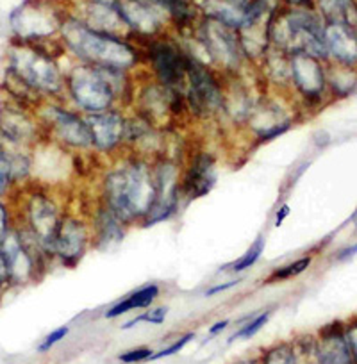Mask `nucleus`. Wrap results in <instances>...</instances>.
<instances>
[{
  "mask_svg": "<svg viewBox=\"0 0 357 364\" xmlns=\"http://www.w3.org/2000/svg\"><path fill=\"white\" fill-rule=\"evenodd\" d=\"M345 339H346V345H348L350 355H352V363L357 364V321L346 325Z\"/></svg>",
  "mask_w": 357,
  "mask_h": 364,
  "instance_id": "nucleus-35",
  "label": "nucleus"
},
{
  "mask_svg": "<svg viewBox=\"0 0 357 364\" xmlns=\"http://www.w3.org/2000/svg\"><path fill=\"white\" fill-rule=\"evenodd\" d=\"M13 166L11 161L0 152V195H4L6 190H8L9 182L13 181Z\"/></svg>",
  "mask_w": 357,
  "mask_h": 364,
  "instance_id": "nucleus-32",
  "label": "nucleus"
},
{
  "mask_svg": "<svg viewBox=\"0 0 357 364\" xmlns=\"http://www.w3.org/2000/svg\"><path fill=\"white\" fill-rule=\"evenodd\" d=\"M293 350H295L297 364H320L316 339L313 338L295 339V341H293Z\"/></svg>",
  "mask_w": 357,
  "mask_h": 364,
  "instance_id": "nucleus-28",
  "label": "nucleus"
},
{
  "mask_svg": "<svg viewBox=\"0 0 357 364\" xmlns=\"http://www.w3.org/2000/svg\"><path fill=\"white\" fill-rule=\"evenodd\" d=\"M9 282V268H8V261H6V255L0 248V286Z\"/></svg>",
  "mask_w": 357,
  "mask_h": 364,
  "instance_id": "nucleus-39",
  "label": "nucleus"
},
{
  "mask_svg": "<svg viewBox=\"0 0 357 364\" xmlns=\"http://www.w3.org/2000/svg\"><path fill=\"white\" fill-rule=\"evenodd\" d=\"M86 122L95 152L113 154L127 145V117L117 107L104 113L86 114Z\"/></svg>",
  "mask_w": 357,
  "mask_h": 364,
  "instance_id": "nucleus-15",
  "label": "nucleus"
},
{
  "mask_svg": "<svg viewBox=\"0 0 357 364\" xmlns=\"http://www.w3.org/2000/svg\"><path fill=\"white\" fill-rule=\"evenodd\" d=\"M238 284H240V279H233V281L222 282V284H216V286H213V288L206 289L204 295H206V296H215V295H218V293L229 291L230 288H236Z\"/></svg>",
  "mask_w": 357,
  "mask_h": 364,
  "instance_id": "nucleus-37",
  "label": "nucleus"
},
{
  "mask_svg": "<svg viewBox=\"0 0 357 364\" xmlns=\"http://www.w3.org/2000/svg\"><path fill=\"white\" fill-rule=\"evenodd\" d=\"M66 91L84 114H97L129 100L132 87L129 72L79 63L66 73Z\"/></svg>",
  "mask_w": 357,
  "mask_h": 364,
  "instance_id": "nucleus-3",
  "label": "nucleus"
},
{
  "mask_svg": "<svg viewBox=\"0 0 357 364\" xmlns=\"http://www.w3.org/2000/svg\"><path fill=\"white\" fill-rule=\"evenodd\" d=\"M92 247V225L80 216H65L55 236L52 257H58L65 266H75L87 248Z\"/></svg>",
  "mask_w": 357,
  "mask_h": 364,
  "instance_id": "nucleus-12",
  "label": "nucleus"
},
{
  "mask_svg": "<svg viewBox=\"0 0 357 364\" xmlns=\"http://www.w3.org/2000/svg\"><path fill=\"white\" fill-rule=\"evenodd\" d=\"M233 364H259V357H247V359H240Z\"/></svg>",
  "mask_w": 357,
  "mask_h": 364,
  "instance_id": "nucleus-44",
  "label": "nucleus"
},
{
  "mask_svg": "<svg viewBox=\"0 0 357 364\" xmlns=\"http://www.w3.org/2000/svg\"><path fill=\"white\" fill-rule=\"evenodd\" d=\"M311 261H313V259H311L309 255H306V257H300L297 259V261L289 262V264L274 269L270 277L266 279V284H272V282H279V281H288V279L297 277V275H300V273H304L307 268H309Z\"/></svg>",
  "mask_w": 357,
  "mask_h": 364,
  "instance_id": "nucleus-26",
  "label": "nucleus"
},
{
  "mask_svg": "<svg viewBox=\"0 0 357 364\" xmlns=\"http://www.w3.org/2000/svg\"><path fill=\"white\" fill-rule=\"evenodd\" d=\"M270 316H272V311H262V313H257L254 318H250L247 323L241 325L240 331L234 332V334L230 336L229 341H236V339H250L252 336L257 334V332L268 323Z\"/></svg>",
  "mask_w": 357,
  "mask_h": 364,
  "instance_id": "nucleus-30",
  "label": "nucleus"
},
{
  "mask_svg": "<svg viewBox=\"0 0 357 364\" xmlns=\"http://www.w3.org/2000/svg\"><path fill=\"white\" fill-rule=\"evenodd\" d=\"M27 216H29V232L36 237L45 254L52 255L55 236L65 215L59 211L58 204L50 197L34 193L27 205Z\"/></svg>",
  "mask_w": 357,
  "mask_h": 364,
  "instance_id": "nucleus-14",
  "label": "nucleus"
},
{
  "mask_svg": "<svg viewBox=\"0 0 357 364\" xmlns=\"http://www.w3.org/2000/svg\"><path fill=\"white\" fill-rule=\"evenodd\" d=\"M353 254H357V245H353V247H348V248H345V250H341V254H339L338 257L345 259V257H350V255H353Z\"/></svg>",
  "mask_w": 357,
  "mask_h": 364,
  "instance_id": "nucleus-43",
  "label": "nucleus"
},
{
  "mask_svg": "<svg viewBox=\"0 0 357 364\" xmlns=\"http://www.w3.org/2000/svg\"><path fill=\"white\" fill-rule=\"evenodd\" d=\"M262 75L275 87H284L292 84V66H289V54L272 47L262 55Z\"/></svg>",
  "mask_w": 357,
  "mask_h": 364,
  "instance_id": "nucleus-22",
  "label": "nucleus"
},
{
  "mask_svg": "<svg viewBox=\"0 0 357 364\" xmlns=\"http://www.w3.org/2000/svg\"><path fill=\"white\" fill-rule=\"evenodd\" d=\"M325 23H348L356 29L357 6L353 0H316Z\"/></svg>",
  "mask_w": 357,
  "mask_h": 364,
  "instance_id": "nucleus-23",
  "label": "nucleus"
},
{
  "mask_svg": "<svg viewBox=\"0 0 357 364\" xmlns=\"http://www.w3.org/2000/svg\"><path fill=\"white\" fill-rule=\"evenodd\" d=\"M198 43L208 54V63L216 72H222L225 75H236L241 68L245 58L243 48H241L240 36L236 31L223 26L218 20H213L206 16L198 23Z\"/></svg>",
  "mask_w": 357,
  "mask_h": 364,
  "instance_id": "nucleus-7",
  "label": "nucleus"
},
{
  "mask_svg": "<svg viewBox=\"0 0 357 364\" xmlns=\"http://www.w3.org/2000/svg\"><path fill=\"white\" fill-rule=\"evenodd\" d=\"M292 66V86L307 102H318L327 90V72L321 59L309 54L289 55Z\"/></svg>",
  "mask_w": 357,
  "mask_h": 364,
  "instance_id": "nucleus-16",
  "label": "nucleus"
},
{
  "mask_svg": "<svg viewBox=\"0 0 357 364\" xmlns=\"http://www.w3.org/2000/svg\"><path fill=\"white\" fill-rule=\"evenodd\" d=\"M288 216H289V205L288 204L281 205V209H279L277 215H275V227H281Z\"/></svg>",
  "mask_w": 357,
  "mask_h": 364,
  "instance_id": "nucleus-40",
  "label": "nucleus"
},
{
  "mask_svg": "<svg viewBox=\"0 0 357 364\" xmlns=\"http://www.w3.org/2000/svg\"><path fill=\"white\" fill-rule=\"evenodd\" d=\"M327 84L334 87L338 95H348L352 87L356 86V75H353L352 68L343 66V68L332 70L331 73H327Z\"/></svg>",
  "mask_w": 357,
  "mask_h": 364,
  "instance_id": "nucleus-27",
  "label": "nucleus"
},
{
  "mask_svg": "<svg viewBox=\"0 0 357 364\" xmlns=\"http://www.w3.org/2000/svg\"><path fill=\"white\" fill-rule=\"evenodd\" d=\"M90 225H92V247L99 248V250H110L114 245L120 243L129 227L104 202H100L99 208L95 209Z\"/></svg>",
  "mask_w": 357,
  "mask_h": 364,
  "instance_id": "nucleus-20",
  "label": "nucleus"
},
{
  "mask_svg": "<svg viewBox=\"0 0 357 364\" xmlns=\"http://www.w3.org/2000/svg\"><path fill=\"white\" fill-rule=\"evenodd\" d=\"M154 161V177H156V202L142 225L150 227L166 222L177 215L181 200V168L170 157H157Z\"/></svg>",
  "mask_w": 357,
  "mask_h": 364,
  "instance_id": "nucleus-10",
  "label": "nucleus"
},
{
  "mask_svg": "<svg viewBox=\"0 0 357 364\" xmlns=\"http://www.w3.org/2000/svg\"><path fill=\"white\" fill-rule=\"evenodd\" d=\"M102 202L127 225L145 222L156 202L154 161L132 154L111 168L104 175Z\"/></svg>",
  "mask_w": 357,
  "mask_h": 364,
  "instance_id": "nucleus-1",
  "label": "nucleus"
},
{
  "mask_svg": "<svg viewBox=\"0 0 357 364\" xmlns=\"http://www.w3.org/2000/svg\"><path fill=\"white\" fill-rule=\"evenodd\" d=\"M216 184V159L211 152L191 154L181 175V197L197 200L206 197Z\"/></svg>",
  "mask_w": 357,
  "mask_h": 364,
  "instance_id": "nucleus-17",
  "label": "nucleus"
},
{
  "mask_svg": "<svg viewBox=\"0 0 357 364\" xmlns=\"http://www.w3.org/2000/svg\"><path fill=\"white\" fill-rule=\"evenodd\" d=\"M168 307H157V309L146 311L145 314H139V321H146L150 325H161L166 320Z\"/></svg>",
  "mask_w": 357,
  "mask_h": 364,
  "instance_id": "nucleus-36",
  "label": "nucleus"
},
{
  "mask_svg": "<svg viewBox=\"0 0 357 364\" xmlns=\"http://www.w3.org/2000/svg\"><path fill=\"white\" fill-rule=\"evenodd\" d=\"M66 16L43 0H27L11 15V26L23 43H38L61 31Z\"/></svg>",
  "mask_w": 357,
  "mask_h": 364,
  "instance_id": "nucleus-9",
  "label": "nucleus"
},
{
  "mask_svg": "<svg viewBox=\"0 0 357 364\" xmlns=\"http://www.w3.org/2000/svg\"><path fill=\"white\" fill-rule=\"evenodd\" d=\"M143 55L150 63L156 82L161 86L178 90L184 93V84H186V63L188 52L183 50L177 43L163 38H152L146 40Z\"/></svg>",
  "mask_w": 357,
  "mask_h": 364,
  "instance_id": "nucleus-8",
  "label": "nucleus"
},
{
  "mask_svg": "<svg viewBox=\"0 0 357 364\" xmlns=\"http://www.w3.org/2000/svg\"><path fill=\"white\" fill-rule=\"evenodd\" d=\"M159 296V286L157 284H149L139 288L138 291L131 293L127 299H124L122 302L114 304L111 309L106 311V318L113 320V318L122 316V314L129 313L132 309H145V307H150L156 299Z\"/></svg>",
  "mask_w": 357,
  "mask_h": 364,
  "instance_id": "nucleus-24",
  "label": "nucleus"
},
{
  "mask_svg": "<svg viewBox=\"0 0 357 364\" xmlns=\"http://www.w3.org/2000/svg\"><path fill=\"white\" fill-rule=\"evenodd\" d=\"M259 364H297L293 343H277L270 348L262 350Z\"/></svg>",
  "mask_w": 357,
  "mask_h": 364,
  "instance_id": "nucleus-25",
  "label": "nucleus"
},
{
  "mask_svg": "<svg viewBox=\"0 0 357 364\" xmlns=\"http://www.w3.org/2000/svg\"><path fill=\"white\" fill-rule=\"evenodd\" d=\"M9 232V223H8V211L2 204H0V243L4 241V237Z\"/></svg>",
  "mask_w": 357,
  "mask_h": 364,
  "instance_id": "nucleus-38",
  "label": "nucleus"
},
{
  "mask_svg": "<svg viewBox=\"0 0 357 364\" xmlns=\"http://www.w3.org/2000/svg\"><path fill=\"white\" fill-rule=\"evenodd\" d=\"M262 252H265V237L259 236L257 240H255V243L252 245V247L248 248V250L245 252V254L241 255L236 262H233V264L229 266V269L234 273L245 272V269H248L250 266H254L255 262L259 261V257H261Z\"/></svg>",
  "mask_w": 357,
  "mask_h": 364,
  "instance_id": "nucleus-29",
  "label": "nucleus"
},
{
  "mask_svg": "<svg viewBox=\"0 0 357 364\" xmlns=\"http://www.w3.org/2000/svg\"><path fill=\"white\" fill-rule=\"evenodd\" d=\"M8 75L23 91L36 95H58L65 90L66 75L59 70L54 55L36 43H20L9 52Z\"/></svg>",
  "mask_w": 357,
  "mask_h": 364,
  "instance_id": "nucleus-5",
  "label": "nucleus"
},
{
  "mask_svg": "<svg viewBox=\"0 0 357 364\" xmlns=\"http://www.w3.org/2000/svg\"><path fill=\"white\" fill-rule=\"evenodd\" d=\"M68 331H70V328L66 327V325H65V327L55 328L54 332H50V334H48L47 338H45V341L41 343L40 346H38V350H40V352H47V350H50L52 346L58 345V343L61 341V339L66 338V334H68Z\"/></svg>",
  "mask_w": 357,
  "mask_h": 364,
  "instance_id": "nucleus-34",
  "label": "nucleus"
},
{
  "mask_svg": "<svg viewBox=\"0 0 357 364\" xmlns=\"http://www.w3.org/2000/svg\"><path fill=\"white\" fill-rule=\"evenodd\" d=\"M0 248L4 252L6 261L9 268V281L16 284H27L33 279H38L41 259L36 257L29 248L23 245L18 232L9 230L4 241L0 243Z\"/></svg>",
  "mask_w": 357,
  "mask_h": 364,
  "instance_id": "nucleus-18",
  "label": "nucleus"
},
{
  "mask_svg": "<svg viewBox=\"0 0 357 364\" xmlns=\"http://www.w3.org/2000/svg\"><path fill=\"white\" fill-rule=\"evenodd\" d=\"M320 364H353L345 339V327L332 323L320 332L316 339Z\"/></svg>",
  "mask_w": 357,
  "mask_h": 364,
  "instance_id": "nucleus-21",
  "label": "nucleus"
},
{
  "mask_svg": "<svg viewBox=\"0 0 357 364\" xmlns=\"http://www.w3.org/2000/svg\"><path fill=\"white\" fill-rule=\"evenodd\" d=\"M152 350L150 348H134V350H129V352H124L118 355V359L125 364H134L139 363V360H149V357L152 355Z\"/></svg>",
  "mask_w": 357,
  "mask_h": 364,
  "instance_id": "nucleus-33",
  "label": "nucleus"
},
{
  "mask_svg": "<svg viewBox=\"0 0 357 364\" xmlns=\"http://www.w3.org/2000/svg\"><path fill=\"white\" fill-rule=\"evenodd\" d=\"M289 8H311L313 0H282Z\"/></svg>",
  "mask_w": 357,
  "mask_h": 364,
  "instance_id": "nucleus-41",
  "label": "nucleus"
},
{
  "mask_svg": "<svg viewBox=\"0 0 357 364\" xmlns=\"http://www.w3.org/2000/svg\"><path fill=\"white\" fill-rule=\"evenodd\" d=\"M327 58L338 65L353 68L357 65V31L348 23H325L324 31Z\"/></svg>",
  "mask_w": 357,
  "mask_h": 364,
  "instance_id": "nucleus-19",
  "label": "nucleus"
},
{
  "mask_svg": "<svg viewBox=\"0 0 357 364\" xmlns=\"http://www.w3.org/2000/svg\"><path fill=\"white\" fill-rule=\"evenodd\" d=\"M117 9L131 34L143 40L157 38L170 22L168 13L156 0H117Z\"/></svg>",
  "mask_w": 357,
  "mask_h": 364,
  "instance_id": "nucleus-11",
  "label": "nucleus"
},
{
  "mask_svg": "<svg viewBox=\"0 0 357 364\" xmlns=\"http://www.w3.org/2000/svg\"><path fill=\"white\" fill-rule=\"evenodd\" d=\"M325 23L320 15L307 8L275 9L268 18V40L272 47L286 54H309L325 59Z\"/></svg>",
  "mask_w": 357,
  "mask_h": 364,
  "instance_id": "nucleus-4",
  "label": "nucleus"
},
{
  "mask_svg": "<svg viewBox=\"0 0 357 364\" xmlns=\"http://www.w3.org/2000/svg\"><path fill=\"white\" fill-rule=\"evenodd\" d=\"M229 327V320H222V321H216L211 328H209V336H216L220 332H223L225 328Z\"/></svg>",
  "mask_w": 357,
  "mask_h": 364,
  "instance_id": "nucleus-42",
  "label": "nucleus"
},
{
  "mask_svg": "<svg viewBox=\"0 0 357 364\" xmlns=\"http://www.w3.org/2000/svg\"><path fill=\"white\" fill-rule=\"evenodd\" d=\"M184 99L188 111L197 118H211L223 111L225 91L222 77L208 63L201 61L188 52L186 84H184Z\"/></svg>",
  "mask_w": 357,
  "mask_h": 364,
  "instance_id": "nucleus-6",
  "label": "nucleus"
},
{
  "mask_svg": "<svg viewBox=\"0 0 357 364\" xmlns=\"http://www.w3.org/2000/svg\"><path fill=\"white\" fill-rule=\"evenodd\" d=\"M59 33L65 47L86 65L131 72L143 58V52L127 38L93 29L77 16H66Z\"/></svg>",
  "mask_w": 357,
  "mask_h": 364,
  "instance_id": "nucleus-2",
  "label": "nucleus"
},
{
  "mask_svg": "<svg viewBox=\"0 0 357 364\" xmlns=\"http://www.w3.org/2000/svg\"><path fill=\"white\" fill-rule=\"evenodd\" d=\"M191 339H195V334L193 332H188V334H184L183 338H178L177 341H174L170 346H166V348L152 353V355L149 357V360H157V359H163V357H170V355H174V353H178L181 350L184 348V346L188 345V343L191 341Z\"/></svg>",
  "mask_w": 357,
  "mask_h": 364,
  "instance_id": "nucleus-31",
  "label": "nucleus"
},
{
  "mask_svg": "<svg viewBox=\"0 0 357 364\" xmlns=\"http://www.w3.org/2000/svg\"><path fill=\"white\" fill-rule=\"evenodd\" d=\"M45 120L50 127L52 136L61 145L75 150L93 149L92 132L87 127L86 117H82L80 113L59 106H50L45 111Z\"/></svg>",
  "mask_w": 357,
  "mask_h": 364,
  "instance_id": "nucleus-13",
  "label": "nucleus"
}]
</instances>
